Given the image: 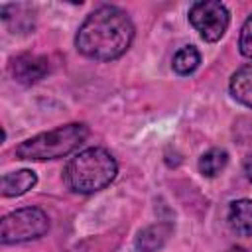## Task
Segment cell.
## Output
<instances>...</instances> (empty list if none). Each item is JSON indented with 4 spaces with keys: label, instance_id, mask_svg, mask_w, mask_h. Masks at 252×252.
Returning a JSON list of instances; mask_svg holds the SVG:
<instances>
[{
    "label": "cell",
    "instance_id": "52a82bcc",
    "mask_svg": "<svg viewBox=\"0 0 252 252\" xmlns=\"http://www.w3.org/2000/svg\"><path fill=\"white\" fill-rule=\"evenodd\" d=\"M228 224L240 236H252V201L238 199L232 201L228 207Z\"/></svg>",
    "mask_w": 252,
    "mask_h": 252
},
{
    "label": "cell",
    "instance_id": "5b68a950",
    "mask_svg": "<svg viewBox=\"0 0 252 252\" xmlns=\"http://www.w3.org/2000/svg\"><path fill=\"white\" fill-rule=\"evenodd\" d=\"M189 22L205 41H219L230 24V12L222 2L203 0L191 4Z\"/></svg>",
    "mask_w": 252,
    "mask_h": 252
},
{
    "label": "cell",
    "instance_id": "7a4b0ae2",
    "mask_svg": "<svg viewBox=\"0 0 252 252\" xmlns=\"http://www.w3.org/2000/svg\"><path fill=\"white\" fill-rule=\"evenodd\" d=\"M118 163L112 154L104 148H87L79 152L65 167V183L75 193L91 195L106 185L116 177Z\"/></svg>",
    "mask_w": 252,
    "mask_h": 252
},
{
    "label": "cell",
    "instance_id": "3957f363",
    "mask_svg": "<svg viewBox=\"0 0 252 252\" xmlns=\"http://www.w3.org/2000/svg\"><path fill=\"white\" fill-rule=\"evenodd\" d=\"M89 136V128L81 122L57 126L49 132H41L16 148L20 159H57L75 152Z\"/></svg>",
    "mask_w": 252,
    "mask_h": 252
},
{
    "label": "cell",
    "instance_id": "8fae6325",
    "mask_svg": "<svg viewBox=\"0 0 252 252\" xmlns=\"http://www.w3.org/2000/svg\"><path fill=\"white\" fill-rule=\"evenodd\" d=\"M199 63H201V55H199V51H197L195 45H183L173 55V61H171L173 71L177 75H189V73H193L199 67Z\"/></svg>",
    "mask_w": 252,
    "mask_h": 252
},
{
    "label": "cell",
    "instance_id": "30bf717a",
    "mask_svg": "<svg viewBox=\"0 0 252 252\" xmlns=\"http://www.w3.org/2000/svg\"><path fill=\"white\" fill-rule=\"evenodd\" d=\"M228 163V154L222 148H211L199 158V171L205 177H215L219 175Z\"/></svg>",
    "mask_w": 252,
    "mask_h": 252
},
{
    "label": "cell",
    "instance_id": "9c48e42d",
    "mask_svg": "<svg viewBox=\"0 0 252 252\" xmlns=\"http://www.w3.org/2000/svg\"><path fill=\"white\" fill-rule=\"evenodd\" d=\"M230 94L242 102L244 106L252 108V63L240 67L230 77Z\"/></svg>",
    "mask_w": 252,
    "mask_h": 252
},
{
    "label": "cell",
    "instance_id": "6da1fadb",
    "mask_svg": "<svg viewBox=\"0 0 252 252\" xmlns=\"http://www.w3.org/2000/svg\"><path fill=\"white\" fill-rule=\"evenodd\" d=\"M134 39V26L128 14L116 6H100L81 24L77 49L96 61H112L126 53Z\"/></svg>",
    "mask_w": 252,
    "mask_h": 252
},
{
    "label": "cell",
    "instance_id": "8992f818",
    "mask_svg": "<svg viewBox=\"0 0 252 252\" xmlns=\"http://www.w3.org/2000/svg\"><path fill=\"white\" fill-rule=\"evenodd\" d=\"M12 69H14V77L20 83L32 85V83H37L49 71V65H47V59L45 57L24 53V55H20V57L14 59Z\"/></svg>",
    "mask_w": 252,
    "mask_h": 252
},
{
    "label": "cell",
    "instance_id": "ba28073f",
    "mask_svg": "<svg viewBox=\"0 0 252 252\" xmlns=\"http://www.w3.org/2000/svg\"><path fill=\"white\" fill-rule=\"evenodd\" d=\"M37 183V175L32 169H20L14 173H6L2 177V195L4 197H20L28 193Z\"/></svg>",
    "mask_w": 252,
    "mask_h": 252
},
{
    "label": "cell",
    "instance_id": "277c9868",
    "mask_svg": "<svg viewBox=\"0 0 252 252\" xmlns=\"http://www.w3.org/2000/svg\"><path fill=\"white\" fill-rule=\"evenodd\" d=\"M49 230L47 215L37 207L18 209L2 219L0 240L2 244H18L43 236Z\"/></svg>",
    "mask_w": 252,
    "mask_h": 252
},
{
    "label": "cell",
    "instance_id": "4fadbf2b",
    "mask_svg": "<svg viewBox=\"0 0 252 252\" xmlns=\"http://www.w3.org/2000/svg\"><path fill=\"white\" fill-rule=\"evenodd\" d=\"M244 171H246V177L252 181V156H250V158L244 161Z\"/></svg>",
    "mask_w": 252,
    "mask_h": 252
},
{
    "label": "cell",
    "instance_id": "7c38bea8",
    "mask_svg": "<svg viewBox=\"0 0 252 252\" xmlns=\"http://www.w3.org/2000/svg\"><path fill=\"white\" fill-rule=\"evenodd\" d=\"M238 47L240 53L248 59H252V16L244 22L242 30H240V39H238Z\"/></svg>",
    "mask_w": 252,
    "mask_h": 252
},
{
    "label": "cell",
    "instance_id": "5bb4252c",
    "mask_svg": "<svg viewBox=\"0 0 252 252\" xmlns=\"http://www.w3.org/2000/svg\"><path fill=\"white\" fill-rule=\"evenodd\" d=\"M228 252H248V250H246V248H242V246H232Z\"/></svg>",
    "mask_w": 252,
    "mask_h": 252
}]
</instances>
